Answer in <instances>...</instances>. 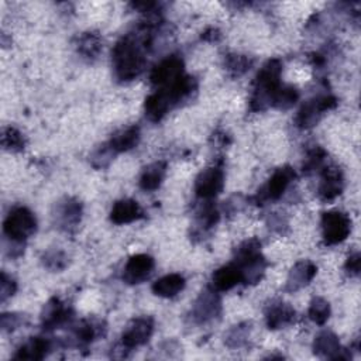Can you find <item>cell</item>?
<instances>
[{"label": "cell", "mask_w": 361, "mask_h": 361, "mask_svg": "<svg viewBox=\"0 0 361 361\" xmlns=\"http://www.w3.org/2000/svg\"><path fill=\"white\" fill-rule=\"evenodd\" d=\"M351 231L350 217L338 210L326 212L322 216V233L323 241L327 245L343 243Z\"/></svg>", "instance_id": "cell-5"}, {"label": "cell", "mask_w": 361, "mask_h": 361, "mask_svg": "<svg viewBox=\"0 0 361 361\" xmlns=\"http://www.w3.org/2000/svg\"><path fill=\"white\" fill-rule=\"evenodd\" d=\"M360 261H361V257H360L358 251L348 255V258L344 264V268H345V271L350 276H358L360 275Z\"/></svg>", "instance_id": "cell-39"}, {"label": "cell", "mask_w": 361, "mask_h": 361, "mask_svg": "<svg viewBox=\"0 0 361 361\" xmlns=\"http://www.w3.org/2000/svg\"><path fill=\"white\" fill-rule=\"evenodd\" d=\"M281 73L282 62L276 58L267 61L258 71L250 97V109L252 111H264L271 106L274 94L282 85Z\"/></svg>", "instance_id": "cell-2"}, {"label": "cell", "mask_w": 361, "mask_h": 361, "mask_svg": "<svg viewBox=\"0 0 361 361\" xmlns=\"http://www.w3.org/2000/svg\"><path fill=\"white\" fill-rule=\"evenodd\" d=\"M317 267L309 261V259H302L298 261L289 271L286 283H285V290L286 292H296L306 286L316 275Z\"/></svg>", "instance_id": "cell-17"}, {"label": "cell", "mask_w": 361, "mask_h": 361, "mask_svg": "<svg viewBox=\"0 0 361 361\" xmlns=\"http://www.w3.org/2000/svg\"><path fill=\"white\" fill-rule=\"evenodd\" d=\"M299 99V92L295 86L290 85H281V87L276 90V93L272 97L271 106L279 110H286L292 107Z\"/></svg>", "instance_id": "cell-28"}, {"label": "cell", "mask_w": 361, "mask_h": 361, "mask_svg": "<svg viewBox=\"0 0 361 361\" xmlns=\"http://www.w3.org/2000/svg\"><path fill=\"white\" fill-rule=\"evenodd\" d=\"M343 188H344V178L340 168L334 165H329L323 168L319 189H317L319 197L326 202L333 200L338 195H341Z\"/></svg>", "instance_id": "cell-15"}, {"label": "cell", "mask_w": 361, "mask_h": 361, "mask_svg": "<svg viewBox=\"0 0 361 361\" xmlns=\"http://www.w3.org/2000/svg\"><path fill=\"white\" fill-rule=\"evenodd\" d=\"M295 309L289 303L275 300L271 305H268L265 310V322L268 329L278 330L292 324L295 320Z\"/></svg>", "instance_id": "cell-18"}, {"label": "cell", "mask_w": 361, "mask_h": 361, "mask_svg": "<svg viewBox=\"0 0 361 361\" xmlns=\"http://www.w3.org/2000/svg\"><path fill=\"white\" fill-rule=\"evenodd\" d=\"M313 351L316 355L323 357V358H330V360H350L351 358V354L341 347L338 337L330 330H323L314 337Z\"/></svg>", "instance_id": "cell-13"}, {"label": "cell", "mask_w": 361, "mask_h": 361, "mask_svg": "<svg viewBox=\"0 0 361 361\" xmlns=\"http://www.w3.org/2000/svg\"><path fill=\"white\" fill-rule=\"evenodd\" d=\"M326 158V151L322 147H314L313 149H310L305 158L303 162V172L309 173L316 171L317 168L322 166L323 161Z\"/></svg>", "instance_id": "cell-35"}, {"label": "cell", "mask_w": 361, "mask_h": 361, "mask_svg": "<svg viewBox=\"0 0 361 361\" xmlns=\"http://www.w3.org/2000/svg\"><path fill=\"white\" fill-rule=\"evenodd\" d=\"M296 173L290 166L278 168L272 176L268 179L267 185L258 190L255 199L257 202H267V200H278L282 197L285 190L288 189L289 183L295 179Z\"/></svg>", "instance_id": "cell-9"}, {"label": "cell", "mask_w": 361, "mask_h": 361, "mask_svg": "<svg viewBox=\"0 0 361 361\" xmlns=\"http://www.w3.org/2000/svg\"><path fill=\"white\" fill-rule=\"evenodd\" d=\"M220 37V34H219V31L216 30V28H209L207 31H204L203 34H202V38L203 39H207V41H214V39H217Z\"/></svg>", "instance_id": "cell-40"}, {"label": "cell", "mask_w": 361, "mask_h": 361, "mask_svg": "<svg viewBox=\"0 0 361 361\" xmlns=\"http://www.w3.org/2000/svg\"><path fill=\"white\" fill-rule=\"evenodd\" d=\"M234 264L240 268L244 283L259 282L267 268V261L261 254V243L257 238L241 243L235 250Z\"/></svg>", "instance_id": "cell-3"}, {"label": "cell", "mask_w": 361, "mask_h": 361, "mask_svg": "<svg viewBox=\"0 0 361 361\" xmlns=\"http://www.w3.org/2000/svg\"><path fill=\"white\" fill-rule=\"evenodd\" d=\"M17 290V283L16 281L8 276L6 272H1V278H0V300L4 302L7 300L10 296H13Z\"/></svg>", "instance_id": "cell-37"}, {"label": "cell", "mask_w": 361, "mask_h": 361, "mask_svg": "<svg viewBox=\"0 0 361 361\" xmlns=\"http://www.w3.org/2000/svg\"><path fill=\"white\" fill-rule=\"evenodd\" d=\"M220 312H221V300L219 295L212 289H206L199 295V298L196 299L192 307V319L195 323L203 324L217 317Z\"/></svg>", "instance_id": "cell-12"}, {"label": "cell", "mask_w": 361, "mask_h": 361, "mask_svg": "<svg viewBox=\"0 0 361 361\" xmlns=\"http://www.w3.org/2000/svg\"><path fill=\"white\" fill-rule=\"evenodd\" d=\"M173 107L171 99L168 97V94L165 93V90L159 89L155 93L149 94L145 99L144 103V111L145 116L148 117V120L151 121H159L161 118H164V116Z\"/></svg>", "instance_id": "cell-22"}, {"label": "cell", "mask_w": 361, "mask_h": 361, "mask_svg": "<svg viewBox=\"0 0 361 361\" xmlns=\"http://www.w3.org/2000/svg\"><path fill=\"white\" fill-rule=\"evenodd\" d=\"M138 142H140V128L137 126H130L113 134L107 144L113 149V152L117 154V152H126L133 149L134 147L138 145Z\"/></svg>", "instance_id": "cell-23"}, {"label": "cell", "mask_w": 361, "mask_h": 361, "mask_svg": "<svg viewBox=\"0 0 361 361\" xmlns=\"http://www.w3.org/2000/svg\"><path fill=\"white\" fill-rule=\"evenodd\" d=\"M165 173H166V162L157 161L149 164L140 176V182H138L140 188L147 192L158 189L165 178Z\"/></svg>", "instance_id": "cell-26"}, {"label": "cell", "mask_w": 361, "mask_h": 361, "mask_svg": "<svg viewBox=\"0 0 361 361\" xmlns=\"http://www.w3.org/2000/svg\"><path fill=\"white\" fill-rule=\"evenodd\" d=\"M113 155H114V152H113V149L109 147V144H103V145H102L100 148H97V149L94 151V154L92 155V164H93V166H96V168H103V166H106V165L111 161Z\"/></svg>", "instance_id": "cell-36"}, {"label": "cell", "mask_w": 361, "mask_h": 361, "mask_svg": "<svg viewBox=\"0 0 361 361\" xmlns=\"http://www.w3.org/2000/svg\"><path fill=\"white\" fill-rule=\"evenodd\" d=\"M212 282H213L214 290L226 292L243 282V274H241L240 268L233 262V264L223 265L219 269H216L213 272Z\"/></svg>", "instance_id": "cell-21"}, {"label": "cell", "mask_w": 361, "mask_h": 361, "mask_svg": "<svg viewBox=\"0 0 361 361\" xmlns=\"http://www.w3.org/2000/svg\"><path fill=\"white\" fill-rule=\"evenodd\" d=\"M251 331V323L244 322L240 324L233 326L226 334H224V343L230 348H237L245 344L248 336Z\"/></svg>", "instance_id": "cell-29"}, {"label": "cell", "mask_w": 361, "mask_h": 361, "mask_svg": "<svg viewBox=\"0 0 361 361\" xmlns=\"http://www.w3.org/2000/svg\"><path fill=\"white\" fill-rule=\"evenodd\" d=\"M183 75V61L178 55H171L157 63L151 73L149 82L157 87H166Z\"/></svg>", "instance_id": "cell-8"}, {"label": "cell", "mask_w": 361, "mask_h": 361, "mask_svg": "<svg viewBox=\"0 0 361 361\" xmlns=\"http://www.w3.org/2000/svg\"><path fill=\"white\" fill-rule=\"evenodd\" d=\"M104 330H106V327L103 326L102 322L85 319L73 326L72 333H73V338L76 340L78 344H89L93 340H96L97 337L103 336Z\"/></svg>", "instance_id": "cell-25"}, {"label": "cell", "mask_w": 361, "mask_h": 361, "mask_svg": "<svg viewBox=\"0 0 361 361\" xmlns=\"http://www.w3.org/2000/svg\"><path fill=\"white\" fill-rule=\"evenodd\" d=\"M224 186V172L220 166H209L203 169L195 182L196 196L204 200L217 196Z\"/></svg>", "instance_id": "cell-10"}, {"label": "cell", "mask_w": 361, "mask_h": 361, "mask_svg": "<svg viewBox=\"0 0 361 361\" xmlns=\"http://www.w3.org/2000/svg\"><path fill=\"white\" fill-rule=\"evenodd\" d=\"M49 351H51L49 340L44 337H31L17 348L14 354V360L37 361V360L45 358Z\"/></svg>", "instance_id": "cell-20"}, {"label": "cell", "mask_w": 361, "mask_h": 361, "mask_svg": "<svg viewBox=\"0 0 361 361\" xmlns=\"http://www.w3.org/2000/svg\"><path fill=\"white\" fill-rule=\"evenodd\" d=\"M82 219V203L73 197H65L56 203L54 221L63 231H72Z\"/></svg>", "instance_id": "cell-11"}, {"label": "cell", "mask_w": 361, "mask_h": 361, "mask_svg": "<svg viewBox=\"0 0 361 361\" xmlns=\"http://www.w3.org/2000/svg\"><path fill=\"white\" fill-rule=\"evenodd\" d=\"M78 51L83 58L93 59L96 58L102 51V38L97 32H83L78 37Z\"/></svg>", "instance_id": "cell-27"}, {"label": "cell", "mask_w": 361, "mask_h": 361, "mask_svg": "<svg viewBox=\"0 0 361 361\" xmlns=\"http://www.w3.org/2000/svg\"><path fill=\"white\" fill-rule=\"evenodd\" d=\"M196 220H197V226L203 230H207L210 227H213L217 221H219V212L216 210V207L210 203L203 204L197 213H196Z\"/></svg>", "instance_id": "cell-34"}, {"label": "cell", "mask_w": 361, "mask_h": 361, "mask_svg": "<svg viewBox=\"0 0 361 361\" xmlns=\"http://www.w3.org/2000/svg\"><path fill=\"white\" fill-rule=\"evenodd\" d=\"M307 314L310 317L312 322H314L316 324H324L329 317H330V303L317 296V298H313L310 305H309V310H307Z\"/></svg>", "instance_id": "cell-32"}, {"label": "cell", "mask_w": 361, "mask_h": 361, "mask_svg": "<svg viewBox=\"0 0 361 361\" xmlns=\"http://www.w3.org/2000/svg\"><path fill=\"white\" fill-rule=\"evenodd\" d=\"M144 217V210L137 200L121 199L117 200L110 210V220L114 224H128Z\"/></svg>", "instance_id": "cell-19"}, {"label": "cell", "mask_w": 361, "mask_h": 361, "mask_svg": "<svg viewBox=\"0 0 361 361\" xmlns=\"http://www.w3.org/2000/svg\"><path fill=\"white\" fill-rule=\"evenodd\" d=\"M24 323V317L16 313H3L1 314V329L4 331H10L17 329L20 324Z\"/></svg>", "instance_id": "cell-38"}, {"label": "cell", "mask_w": 361, "mask_h": 361, "mask_svg": "<svg viewBox=\"0 0 361 361\" xmlns=\"http://www.w3.org/2000/svg\"><path fill=\"white\" fill-rule=\"evenodd\" d=\"M1 147L10 152H20L25 147V138L14 127H6L1 131Z\"/></svg>", "instance_id": "cell-30"}, {"label": "cell", "mask_w": 361, "mask_h": 361, "mask_svg": "<svg viewBox=\"0 0 361 361\" xmlns=\"http://www.w3.org/2000/svg\"><path fill=\"white\" fill-rule=\"evenodd\" d=\"M252 59L247 55H240V54H228L224 59V66L226 69L233 75V76H240L245 73L251 65Z\"/></svg>", "instance_id": "cell-33"}, {"label": "cell", "mask_w": 361, "mask_h": 361, "mask_svg": "<svg viewBox=\"0 0 361 361\" xmlns=\"http://www.w3.org/2000/svg\"><path fill=\"white\" fill-rule=\"evenodd\" d=\"M337 106V99L331 94H323V96H317L313 97L310 100H307L300 110L296 114V126L299 128H310L313 127L320 118L322 116L334 109Z\"/></svg>", "instance_id": "cell-6"}, {"label": "cell", "mask_w": 361, "mask_h": 361, "mask_svg": "<svg viewBox=\"0 0 361 361\" xmlns=\"http://www.w3.org/2000/svg\"><path fill=\"white\" fill-rule=\"evenodd\" d=\"M42 265L52 272H59L68 267V255L58 248H51L45 251L41 257Z\"/></svg>", "instance_id": "cell-31"}, {"label": "cell", "mask_w": 361, "mask_h": 361, "mask_svg": "<svg viewBox=\"0 0 361 361\" xmlns=\"http://www.w3.org/2000/svg\"><path fill=\"white\" fill-rule=\"evenodd\" d=\"M185 278L179 274H168L152 283V292L161 298H173L185 288Z\"/></svg>", "instance_id": "cell-24"}, {"label": "cell", "mask_w": 361, "mask_h": 361, "mask_svg": "<svg viewBox=\"0 0 361 361\" xmlns=\"http://www.w3.org/2000/svg\"><path fill=\"white\" fill-rule=\"evenodd\" d=\"M72 310L58 298L49 299L41 313V324L45 330H54L69 322Z\"/></svg>", "instance_id": "cell-16"}, {"label": "cell", "mask_w": 361, "mask_h": 361, "mask_svg": "<svg viewBox=\"0 0 361 361\" xmlns=\"http://www.w3.org/2000/svg\"><path fill=\"white\" fill-rule=\"evenodd\" d=\"M154 265H155V262L151 255L135 254V255L130 257V259L127 261V264L124 267L123 281L130 285L141 283L149 278V275L152 274Z\"/></svg>", "instance_id": "cell-14"}, {"label": "cell", "mask_w": 361, "mask_h": 361, "mask_svg": "<svg viewBox=\"0 0 361 361\" xmlns=\"http://www.w3.org/2000/svg\"><path fill=\"white\" fill-rule=\"evenodd\" d=\"M154 333V319L151 316H141L128 323L121 334V348L130 351L135 347L144 345Z\"/></svg>", "instance_id": "cell-7"}, {"label": "cell", "mask_w": 361, "mask_h": 361, "mask_svg": "<svg viewBox=\"0 0 361 361\" xmlns=\"http://www.w3.org/2000/svg\"><path fill=\"white\" fill-rule=\"evenodd\" d=\"M37 230V219L32 212L24 206L14 207L3 221V231L13 243H23Z\"/></svg>", "instance_id": "cell-4"}, {"label": "cell", "mask_w": 361, "mask_h": 361, "mask_svg": "<svg viewBox=\"0 0 361 361\" xmlns=\"http://www.w3.org/2000/svg\"><path fill=\"white\" fill-rule=\"evenodd\" d=\"M158 20V16L152 13L151 17L144 21L135 32H130L116 42L111 52V61L118 80H133L144 71L147 62V49L152 42V32Z\"/></svg>", "instance_id": "cell-1"}]
</instances>
